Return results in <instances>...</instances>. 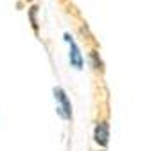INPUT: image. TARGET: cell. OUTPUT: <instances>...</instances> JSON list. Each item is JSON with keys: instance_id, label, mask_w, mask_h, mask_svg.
I'll list each match as a JSON object with an SVG mask.
<instances>
[{"instance_id": "5b68a950", "label": "cell", "mask_w": 149, "mask_h": 151, "mask_svg": "<svg viewBox=\"0 0 149 151\" xmlns=\"http://www.w3.org/2000/svg\"><path fill=\"white\" fill-rule=\"evenodd\" d=\"M92 60H94V67L99 70V68H102V63H101V58H99V56H97V52L94 50V52H92Z\"/></svg>"}, {"instance_id": "277c9868", "label": "cell", "mask_w": 149, "mask_h": 151, "mask_svg": "<svg viewBox=\"0 0 149 151\" xmlns=\"http://www.w3.org/2000/svg\"><path fill=\"white\" fill-rule=\"evenodd\" d=\"M36 11H38V7H31V11H29V18H31L32 29L38 32V20H36Z\"/></svg>"}, {"instance_id": "6da1fadb", "label": "cell", "mask_w": 149, "mask_h": 151, "mask_svg": "<svg viewBox=\"0 0 149 151\" xmlns=\"http://www.w3.org/2000/svg\"><path fill=\"white\" fill-rule=\"evenodd\" d=\"M54 99L58 103V113L63 117V119H72V103L67 96V92L61 88V86H56L54 88Z\"/></svg>"}, {"instance_id": "3957f363", "label": "cell", "mask_w": 149, "mask_h": 151, "mask_svg": "<svg viewBox=\"0 0 149 151\" xmlns=\"http://www.w3.org/2000/svg\"><path fill=\"white\" fill-rule=\"evenodd\" d=\"M94 140L101 147L108 146V142H110V124L106 121H101V122L95 124V128H94Z\"/></svg>"}, {"instance_id": "7a4b0ae2", "label": "cell", "mask_w": 149, "mask_h": 151, "mask_svg": "<svg viewBox=\"0 0 149 151\" xmlns=\"http://www.w3.org/2000/svg\"><path fill=\"white\" fill-rule=\"evenodd\" d=\"M65 42L68 43V47H70V52H68V60H70V65L76 68V70H81L83 68V65H85V60H83V54H81V49H79V45L76 43V40L68 34V32H65Z\"/></svg>"}]
</instances>
